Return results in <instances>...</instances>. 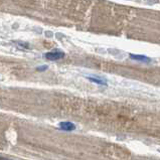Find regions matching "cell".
I'll return each instance as SVG.
<instances>
[{
    "instance_id": "1",
    "label": "cell",
    "mask_w": 160,
    "mask_h": 160,
    "mask_svg": "<svg viewBox=\"0 0 160 160\" xmlns=\"http://www.w3.org/2000/svg\"><path fill=\"white\" fill-rule=\"evenodd\" d=\"M66 56V53L61 51H53V52H49L44 54V58L48 59V61H58V59L63 58Z\"/></svg>"
},
{
    "instance_id": "2",
    "label": "cell",
    "mask_w": 160,
    "mask_h": 160,
    "mask_svg": "<svg viewBox=\"0 0 160 160\" xmlns=\"http://www.w3.org/2000/svg\"><path fill=\"white\" fill-rule=\"evenodd\" d=\"M58 128H59V130H62V131L72 132V131L76 130L77 127H76V125L72 122H70V121H62V122H59Z\"/></svg>"
},
{
    "instance_id": "3",
    "label": "cell",
    "mask_w": 160,
    "mask_h": 160,
    "mask_svg": "<svg viewBox=\"0 0 160 160\" xmlns=\"http://www.w3.org/2000/svg\"><path fill=\"white\" fill-rule=\"evenodd\" d=\"M130 58L134 61H138V62H151V58L145 56H141V54H130Z\"/></svg>"
},
{
    "instance_id": "4",
    "label": "cell",
    "mask_w": 160,
    "mask_h": 160,
    "mask_svg": "<svg viewBox=\"0 0 160 160\" xmlns=\"http://www.w3.org/2000/svg\"><path fill=\"white\" fill-rule=\"evenodd\" d=\"M87 79H88L89 81L92 82V83L98 84V85H101V86H107V82H106V80L102 79V78H99V77H88Z\"/></svg>"
},
{
    "instance_id": "5",
    "label": "cell",
    "mask_w": 160,
    "mask_h": 160,
    "mask_svg": "<svg viewBox=\"0 0 160 160\" xmlns=\"http://www.w3.org/2000/svg\"><path fill=\"white\" fill-rule=\"evenodd\" d=\"M48 68V66H40V67L36 68V71H38V72H44V71H47Z\"/></svg>"
},
{
    "instance_id": "6",
    "label": "cell",
    "mask_w": 160,
    "mask_h": 160,
    "mask_svg": "<svg viewBox=\"0 0 160 160\" xmlns=\"http://www.w3.org/2000/svg\"><path fill=\"white\" fill-rule=\"evenodd\" d=\"M19 47H22V48H29V44L28 43H26V42H16Z\"/></svg>"
},
{
    "instance_id": "7",
    "label": "cell",
    "mask_w": 160,
    "mask_h": 160,
    "mask_svg": "<svg viewBox=\"0 0 160 160\" xmlns=\"http://www.w3.org/2000/svg\"><path fill=\"white\" fill-rule=\"evenodd\" d=\"M0 160H11V159H8V158H3V157H0Z\"/></svg>"
}]
</instances>
